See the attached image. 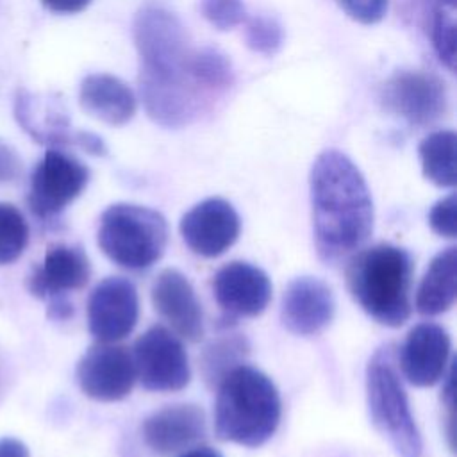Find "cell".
<instances>
[{"label":"cell","mask_w":457,"mask_h":457,"mask_svg":"<svg viewBox=\"0 0 457 457\" xmlns=\"http://www.w3.org/2000/svg\"><path fill=\"white\" fill-rule=\"evenodd\" d=\"M312 227L318 255L323 262L350 257L373 232V200L366 179L343 152H321L309 177Z\"/></svg>","instance_id":"cell-2"},{"label":"cell","mask_w":457,"mask_h":457,"mask_svg":"<svg viewBox=\"0 0 457 457\" xmlns=\"http://www.w3.org/2000/svg\"><path fill=\"white\" fill-rule=\"evenodd\" d=\"M139 318V298L134 284L123 277L100 280L87 298V327L98 343L127 337Z\"/></svg>","instance_id":"cell-9"},{"label":"cell","mask_w":457,"mask_h":457,"mask_svg":"<svg viewBox=\"0 0 457 457\" xmlns=\"http://www.w3.org/2000/svg\"><path fill=\"white\" fill-rule=\"evenodd\" d=\"M214 300L225 320L259 316L271 300L270 277L250 262L232 261L212 277Z\"/></svg>","instance_id":"cell-13"},{"label":"cell","mask_w":457,"mask_h":457,"mask_svg":"<svg viewBox=\"0 0 457 457\" xmlns=\"http://www.w3.org/2000/svg\"><path fill=\"white\" fill-rule=\"evenodd\" d=\"M455 216H457V196L455 193H450L448 196L437 200L432 205L428 212V225L437 236L453 239L457 232Z\"/></svg>","instance_id":"cell-29"},{"label":"cell","mask_w":457,"mask_h":457,"mask_svg":"<svg viewBox=\"0 0 457 457\" xmlns=\"http://www.w3.org/2000/svg\"><path fill=\"white\" fill-rule=\"evenodd\" d=\"M29 223L21 211L0 202V266L14 262L29 243Z\"/></svg>","instance_id":"cell-26"},{"label":"cell","mask_w":457,"mask_h":457,"mask_svg":"<svg viewBox=\"0 0 457 457\" xmlns=\"http://www.w3.org/2000/svg\"><path fill=\"white\" fill-rule=\"evenodd\" d=\"M339 7L355 21L371 25L387 12V0H336Z\"/></svg>","instance_id":"cell-30"},{"label":"cell","mask_w":457,"mask_h":457,"mask_svg":"<svg viewBox=\"0 0 457 457\" xmlns=\"http://www.w3.org/2000/svg\"><path fill=\"white\" fill-rule=\"evenodd\" d=\"M336 312L332 289L318 277L293 278L282 295V325L296 336H316L327 328Z\"/></svg>","instance_id":"cell-14"},{"label":"cell","mask_w":457,"mask_h":457,"mask_svg":"<svg viewBox=\"0 0 457 457\" xmlns=\"http://www.w3.org/2000/svg\"><path fill=\"white\" fill-rule=\"evenodd\" d=\"M134 43L148 116L170 129L187 125L200 111L204 91L189 71L193 48L182 21L164 5L146 4L134 18Z\"/></svg>","instance_id":"cell-1"},{"label":"cell","mask_w":457,"mask_h":457,"mask_svg":"<svg viewBox=\"0 0 457 457\" xmlns=\"http://www.w3.org/2000/svg\"><path fill=\"white\" fill-rule=\"evenodd\" d=\"M191 77L195 84L204 91H220L230 87L234 80L232 66L228 59L214 48H200L193 50L191 64H189Z\"/></svg>","instance_id":"cell-24"},{"label":"cell","mask_w":457,"mask_h":457,"mask_svg":"<svg viewBox=\"0 0 457 457\" xmlns=\"http://www.w3.org/2000/svg\"><path fill=\"white\" fill-rule=\"evenodd\" d=\"M0 457H29L27 446L14 437L0 439Z\"/></svg>","instance_id":"cell-34"},{"label":"cell","mask_w":457,"mask_h":457,"mask_svg":"<svg viewBox=\"0 0 457 457\" xmlns=\"http://www.w3.org/2000/svg\"><path fill=\"white\" fill-rule=\"evenodd\" d=\"M412 273L414 262L405 248L380 243L350 255L346 286L370 318L395 328L411 316Z\"/></svg>","instance_id":"cell-3"},{"label":"cell","mask_w":457,"mask_h":457,"mask_svg":"<svg viewBox=\"0 0 457 457\" xmlns=\"http://www.w3.org/2000/svg\"><path fill=\"white\" fill-rule=\"evenodd\" d=\"M75 145L93 155H105L107 152L105 143L96 134H91V132H77Z\"/></svg>","instance_id":"cell-33"},{"label":"cell","mask_w":457,"mask_h":457,"mask_svg":"<svg viewBox=\"0 0 457 457\" xmlns=\"http://www.w3.org/2000/svg\"><path fill=\"white\" fill-rule=\"evenodd\" d=\"M384 107L412 125H427L446 109L443 82L427 71H395L380 89Z\"/></svg>","instance_id":"cell-10"},{"label":"cell","mask_w":457,"mask_h":457,"mask_svg":"<svg viewBox=\"0 0 457 457\" xmlns=\"http://www.w3.org/2000/svg\"><path fill=\"white\" fill-rule=\"evenodd\" d=\"M20 161L9 145L0 141V182L12 180L20 173Z\"/></svg>","instance_id":"cell-31"},{"label":"cell","mask_w":457,"mask_h":457,"mask_svg":"<svg viewBox=\"0 0 457 457\" xmlns=\"http://www.w3.org/2000/svg\"><path fill=\"white\" fill-rule=\"evenodd\" d=\"M179 228L193 253L211 259L225 253L237 241L241 220L230 202L212 196L193 205L182 216Z\"/></svg>","instance_id":"cell-12"},{"label":"cell","mask_w":457,"mask_h":457,"mask_svg":"<svg viewBox=\"0 0 457 457\" xmlns=\"http://www.w3.org/2000/svg\"><path fill=\"white\" fill-rule=\"evenodd\" d=\"M457 0H430V37L441 62L455 66V9Z\"/></svg>","instance_id":"cell-25"},{"label":"cell","mask_w":457,"mask_h":457,"mask_svg":"<svg viewBox=\"0 0 457 457\" xmlns=\"http://www.w3.org/2000/svg\"><path fill=\"white\" fill-rule=\"evenodd\" d=\"M152 303L171 328L191 343L204 336L202 305L187 277L175 268L162 270L152 284Z\"/></svg>","instance_id":"cell-17"},{"label":"cell","mask_w":457,"mask_h":457,"mask_svg":"<svg viewBox=\"0 0 457 457\" xmlns=\"http://www.w3.org/2000/svg\"><path fill=\"white\" fill-rule=\"evenodd\" d=\"M457 252L448 246L437 252L416 291V311L423 316H437L455 303L457 295Z\"/></svg>","instance_id":"cell-21"},{"label":"cell","mask_w":457,"mask_h":457,"mask_svg":"<svg viewBox=\"0 0 457 457\" xmlns=\"http://www.w3.org/2000/svg\"><path fill=\"white\" fill-rule=\"evenodd\" d=\"M136 380L132 355L125 346L96 343L77 364V382L82 393L98 402L123 400Z\"/></svg>","instance_id":"cell-11"},{"label":"cell","mask_w":457,"mask_h":457,"mask_svg":"<svg viewBox=\"0 0 457 457\" xmlns=\"http://www.w3.org/2000/svg\"><path fill=\"white\" fill-rule=\"evenodd\" d=\"M455 145L453 130H437L428 134L418 148L423 175L439 187L455 186Z\"/></svg>","instance_id":"cell-22"},{"label":"cell","mask_w":457,"mask_h":457,"mask_svg":"<svg viewBox=\"0 0 457 457\" xmlns=\"http://www.w3.org/2000/svg\"><path fill=\"white\" fill-rule=\"evenodd\" d=\"M166 243L168 223L155 209L114 204L100 218L98 246L121 268L139 271L154 266L162 257Z\"/></svg>","instance_id":"cell-6"},{"label":"cell","mask_w":457,"mask_h":457,"mask_svg":"<svg viewBox=\"0 0 457 457\" xmlns=\"http://www.w3.org/2000/svg\"><path fill=\"white\" fill-rule=\"evenodd\" d=\"M79 100L87 114L109 125H123L136 112L132 89L109 73L87 75L80 84Z\"/></svg>","instance_id":"cell-20"},{"label":"cell","mask_w":457,"mask_h":457,"mask_svg":"<svg viewBox=\"0 0 457 457\" xmlns=\"http://www.w3.org/2000/svg\"><path fill=\"white\" fill-rule=\"evenodd\" d=\"M91 277L86 252L75 245L57 243L48 246L43 261L27 277V289L36 298L57 300L66 293L82 289Z\"/></svg>","instance_id":"cell-16"},{"label":"cell","mask_w":457,"mask_h":457,"mask_svg":"<svg viewBox=\"0 0 457 457\" xmlns=\"http://www.w3.org/2000/svg\"><path fill=\"white\" fill-rule=\"evenodd\" d=\"M216 387L214 430L220 439L257 448L275 434L282 402L268 375L248 364H239Z\"/></svg>","instance_id":"cell-4"},{"label":"cell","mask_w":457,"mask_h":457,"mask_svg":"<svg viewBox=\"0 0 457 457\" xmlns=\"http://www.w3.org/2000/svg\"><path fill=\"white\" fill-rule=\"evenodd\" d=\"M14 114L18 123L41 145L59 148L75 145L77 132H71L70 118L59 98L52 95H32L18 91Z\"/></svg>","instance_id":"cell-19"},{"label":"cell","mask_w":457,"mask_h":457,"mask_svg":"<svg viewBox=\"0 0 457 457\" xmlns=\"http://www.w3.org/2000/svg\"><path fill=\"white\" fill-rule=\"evenodd\" d=\"M391 350V346L378 348L366 366L370 418L398 457H423V439Z\"/></svg>","instance_id":"cell-5"},{"label":"cell","mask_w":457,"mask_h":457,"mask_svg":"<svg viewBox=\"0 0 457 457\" xmlns=\"http://www.w3.org/2000/svg\"><path fill=\"white\" fill-rule=\"evenodd\" d=\"M179 457H223V455L211 446H195L187 452H182Z\"/></svg>","instance_id":"cell-35"},{"label":"cell","mask_w":457,"mask_h":457,"mask_svg":"<svg viewBox=\"0 0 457 457\" xmlns=\"http://www.w3.org/2000/svg\"><path fill=\"white\" fill-rule=\"evenodd\" d=\"M41 4L52 12L73 14L86 9L91 4V0H41Z\"/></svg>","instance_id":"cell-32"},{"label":"cell","mask_w":457,"mask_h":457,"mask_svg":"<svg viewBox=\"0 0 457 457\" xmlns=\"http://www.w3.org/2000/svg\"><path fill=\"white\" fill-rule=\"evenodd\" d=\"M450 350V336L441 325L432 321L414 325L400 348L403 377L418 387L437 384L446 375Z\"/></svg>","instance_id":"cell-15"},{"label":"cell","mask_w":457,"mask_h":457,"mask_svg":"<svg viewBox=\"0 0 457 457\" xmlns=\"http://www.w3.org/2000/svg\"><path fill=\"white\" fill-rule=\"evenodd\" d=\"M200 12L220 30L237 27L246 20L243 0H200Z\"/></svg>","instance_id":"cell-28"},{"label":"cell","mask_w":457,"mask_h":457,"mask_svg":"<svg viewBox=\"0 0 457 457\" xmlns=\"http://www.w3.org/2000/svg\"><path fill=\"white\" fill-rule=\"evenodd\" d=\"M134 371L148 391H180L191 380L182 341L166 327L154 325L134 343Z\"/></svg>","instance_id":"cell-8"},{"label":"cell","mask_w":457,"mask_h":457,"mask_svg":"<svg viewBox=\"0 0 457 457\" xmlns=\"http://www.w3.org/2000/svg\"><path fill=\"white\" fill-rule=\"evenodd\" d=\"M248 339L241 334H223L212 339L202 352L200 366L202 375L209 386H218V382L236 366L243 364L248 355Z\"/></svg>","instance_id":"cell-23"},{"label":"cell","mask_w":457,"mask_h":457,"mask_svg":"<svg viewBox=\"0 0 457 457\" xmlns=\"http://www.w3.org/2000/svg\"><path fill=\"white\" fill-rule=\"evenodd\" d=\"M87 180L86 164L59 148H48L30 175V212L45 221L59 216L84 191Z\"/></svg>","instance_id":"cell-7"},{"label":"cell","mask_w":457,"mask_h":457,"mask_svg":"<svg viewBox=\"0 0 457 457\" xmlns=\"http://www.w3.org/2000/svg\"><path fill=\"white\" fill-rule=\"evenodd\" d=\"M245 39L253 52L271 55L282 45V29L273 18L255 16L246 21Z\"/></svg>","instance_id":"cell-27"},{"label":"cell","mask_w":457,"mask_h":457,"mask_svg":"<svg viewBox=\"0 0 457 457\" xmlns=\"http://www.w3.org/2000/svg\"><path fill=\"white\" fill-rule=\"evenodd\" d=\"M145 445L157 455L186 452L205 434L204 411L195 403H173L152 412L141 427Z\"/></svg>","instance_id":"cell-18"}]
</instances>
